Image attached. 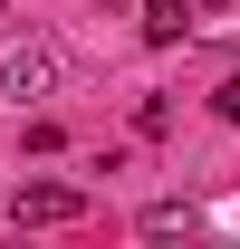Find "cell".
I'll return each instance as SVG.
<instances>
[{"instance_id": "3957f363", "label": "cell", "mask_w": 240, "mask_h": 249, "mask_svg": "<svg viewBox=\"0 0 240 249\" xmlns=\"http://www.w3.org/2000/svg\"><path fill=\"white\" fill-rule=\"evenodd\" d=\"M192 29V0H144V38H182Z\"/></svg>"}, {"instance_id": "7a4b0ae2", "label": "cell", "mask_w": 240, "mask_h": 249, "mask_svg": "<svg viewBox=\"0 0 240 249\" xmlns=\"http://www.w3.org/2000/svg\"><path fill=\"white\" fill-rule=\"evenodd\" d=\"M10 211L29 220V230H58V220H87V192H77V182H29Z\"/></svg>"}, {"instance_id": "277c9868", "label": "cell", "mask_w": 240, "mask_h": 249, "mask_svg": "<svg viewBox=\"0 0 240 249\" xmlns=\"http://www.w3.org/2000/svg\"><path fill=\"white\" fill-rule=\"evenodd\" d=\"M211 115H231V124H240V77H221V87H211Z\"/></svg>"}, {"instance_id": "6da1fadb", "label": "cell", "mask_w": 240, "mask_h": 249, "mask_svg": "<svg viewBox=\"0 0 240 249\" xmlns=\"http://www.w3.org/2000/svg\"><path fill=\"white\" fill-rule=\"evenodd\" d=\"M58 87V48L48 38H10L0 48V96H48Z\"/></svg>"}]
</instances>
